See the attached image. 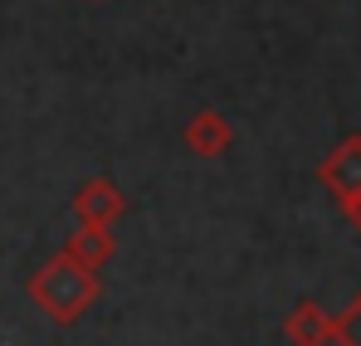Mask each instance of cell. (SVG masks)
Listing matches in <instances>:
<instances>
[{"instance_id": "cell-3", "label": "cell", "mask_w": 361, "mask_h": 346, "mask_svg": "<svg viewBox=\"0 0 361 346\" xmlns=\"http://www.w3.org/2000/svg\"><path fill=\"white\" fill-rule=\"evenodd\" d=\"M180 142H185V152H190V156H200V161H215V156H225V152H230V142H235V127H230L225 117L215 113V108H200V113L185 117V127H180Z\"/></svg>"}, {"instance_id": "cell-8", "label": "cell", "mask_w": 361, "mask_h": 346, "mask_svg": "<svg viewBox=\"0 0 361 346\" xmlns=\"http://www.w3.org/2000/svg\"><path fill=\"white\" fill-rule=\"evenodd\" d=\"M342 210H347V220H352V230L361 234V195H347V200H342Z\"/></svg>"}, {"instance_id": "cell-4", "label": "cell", "mask_w": 361, "mask_h": 346, "mask_svg": "<svg viewBox=\"0 0 361 346\" xmlns=\"http://www.w3.org/2000/svg\"><path fill=\"white\" fill-rule=\"evenodd\" d=\"M317 180H322L337 200L361 195V137H347L342 147H332V156L317 166Z\"/></svg>"}, {"instance_id": "cell-7", "label": "cell", "mask_w": 361, "mask_h": 346, "mask_svg": "<svg viewBox=\"0 0 361 346\" xmlns=\"http://www.w3.org/2000/svg\"><path fill=\"white\" fill-rule=\"evenodd\" d=\"M332 342L337 346H361V292L332 317Z\"/></svg>"}, {"instance_id": "cell-5", "label": "cell", "mask_w": 361, "mask_h": 346, "mask_svg": "<svg viewBox=\"0 0 361 346\" xmlns=\"http://www.w3.org/2000/svg\"><path fill=\"white\" fill-rule=\"evenodd\" d=\"M283 337L293 346H332V312L322 302L302 297L298 307L288 312V322H283Z\"/></svg>"}, {"instance_id": "cell-2", "label": "cell", "mask_w": 361, "mask_h": 346, "mask_svg": "<svg viewBox=\"0 0 361 346\" xmlns=\"http://www.w3.org/2000/svg\"><path fill=\"white\" fill-rule=\"evenodd\" d=\"M73 215L78 225H98V230H113L122 215H127V195L113 175H93L73 190Z\"/></svg>"}, {"instance_id": "cell-6", "label": "cell", "mask_w": 361, "mask_h": 346, "mask_svg": "<svg viewBox=\"0 0 361 346\" xmlns=\"http://www.w3.org/2000/svg\"><path fill=\"white\" fill-rule=\"evenodd\" d=\"M59 254L98 273V268H103V264L113 259V230H98V225H78V230L63 239V249H59Z\"/></svg>"}, {"instance_id": "cell-1", "label": "cell", "mask_w": 361, "mask_h": 346, "mask_svg": "<svg viewBox=\"0 0 361 346\" xmlns=\"http://www.w3.org/2000/svg\"><path fill=\"white\" fill-rule=\"evenodd\" d=\"M30 302H35V312H44L54 327H73V322H83V312H93V302L103 297V278L93 273V268H83V264H73V259H44L35 273H30Z\"/></svg>"}]
</instances>
